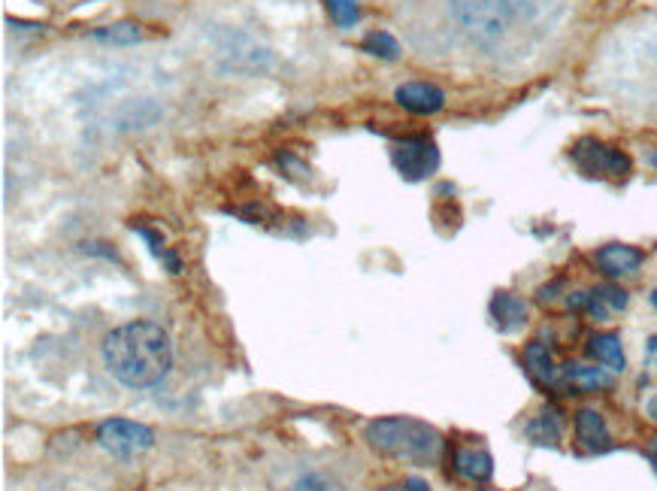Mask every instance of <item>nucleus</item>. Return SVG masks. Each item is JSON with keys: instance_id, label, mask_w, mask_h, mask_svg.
Returning a JSON list of instances; mask_svg holds the SVG:
<instances>
[{"instance_id": "nucleus-20", "label": "nucleus", "mask_w": 657, "mask_h": 491, "mask_svg": "<svg viewBox=\"0 0 657 491\" xmlns=\"http://www.w3.org/2000/svg\"><path fill=\"white\" fill-rule=\"evenodd\" d=\"M594 291L606 301V307H609L612 313H618V310H624V307L630 304V294L621 291V288H615V285H600V288H594Z\"/></svg>"}, {"instance_id": "nucleus-5", "label": "nucleus", "mask_w": 657, "mask_h": 491, "mask_svg": "<svg viewBox=\"0 0 657 491\" xmlns=\"http://www.w3.org/2000/svg\"><path fill=\"white\" fill-rule=\"evenodd\" d=\"M391 161L397 173L409 182L427 179L436 167H440V149L427 137H406L391 146Z\"/></svg>"}, {"instance_id": "nucleus-19", "label": "nucleus", "mask_w": 657, "mask_h": 491, "mask_svg": "<svg viewBox=\"0 0 657 491\" xmlns=\"http://www.w3.org/2000/svg\"><path fill=\"white\" fill-rule=\"evenodd\" d=\"M291 491H343V485L334 482L331 476H324V473H306L294 482Z\"/></svg>"}, {"instance_id": "nucleus-17", "label": "nucleus", "mask_w": 657, "mask_h": 491, "mask_svg": "<svg viewBox=\"0 0 657 491\" xmlns=\"http://www.w3.org/2000/svg\"><path fill=\"white\" fill-rule=\"evenodd\" d=\"M91 37H94V40H106V43H137L143 34H140L137 25H131V22H119V25H109V28H97V31H91Z\"/></svg>"}, {"instance_id": "nucleus-7", "label": "nucleus", "mask_w": 657, "mask_h": 491, "mask_svg": "<svg viewBox=\"0 0 657 491\" xmlns=\"http://www.w3.org/2000/svg\"><path fill=\"white\" fill-rule=\"evenodd\" d=\"M394 97H397V104L403 110H409L415 116H433V113H440L446 107L443 88H436L430 82H406L394 91Z\"/></svg>"}, {"instance_id": "nucleus-13", "label": "nucleus", "mask_w": 657, "mask_h": 491, "mask_svg": "<svg viewBox=\"0 0 657 491\" xmlns=\"http://www.w3.org/2000/svg\"><path fill=\"white\" fill-rule=\"evenodd\" d=\"M524 364H527V373H530L536 382H542V385L558 382V373H561V370L555 367V358H552L549 346L530 343V346L524 349Z\"/></svg>"}, {"instance_id": "nucleus-12", "label": "nucleus", "mask_w": 657, "mask_h": 491, "mask_svg": "<svg viewBox=\"0 0 657 491\" xmlns=\"http://www.w3.org/2000/svg\"><path fill=\"white\" fill-rule=\"evenodd\" d=\"M455 470H458L461 479L482 485V482L491 479L494 461H491V455H488L485 449H458V452H455Z\"/></svg>"}, {"instance_id": "nucleus-15", "label": "nucleus", "mask_w": 657, "mask_h": 491, "mask_svg": "<svg viewBox=\"0 0 657 491\" xmlns=\"http://www.w3.org/2000/svg\"><path fill=\"white\" fill-rule=\"evenodd\" d=\"M527 437L536 440V443H545V446H558V437H561V413L558 410H542L530 425H527Z\"/></svg>"}, {"instance_id": "nucleus-2", "label": "nucleus", "mask_w": 657, "mask_h": 491, "mask_svg": "<svg viewBox=\"0 0 657 491\" xmlns=\"http://www.w3.org/2000/svg\"><path fill=\"white\" fill-rule=\"evenodd\" d=\"M364 440L379 455L409 461V464H433L443 452V437L436 428L418 419L394 416V419H376L367 425Z\"/></svg>"}, {"instance_id": "nucleus-1", "label": "nucleus", "mask_w": 657, "mask_h": 491, "mask_svg": "<svg viewBox=\"0 0 657 491\" xmlns=\"http://www.w3.org/2000/svg\"><path fill=\"white\" fill-rule=\"evenodd\" d=\"M103 364L122 385L149 388L158 385L170 364L173 346L161 325L155 322H128L109 331L103 340Z\"/></svg>"}, {"instance_id": "nucleus-11", "label": "nucleus", "mask_w": 657, "mask_h": 491, "mask_svg": "<svg viewBox=\"0 0 657 491\" xmlns=\"http://www.w3.org/2000/svg\"><path fill=\"white\" fill-rule=\"evenodd\" d=\"M491 319L500 331L509 334V331L524 325L527 304L521 298H515V294H509V291H500V294H494V301H491Z\"/></svg>"}, {"instance_id": "nucleus-23", "label": "nucleus", "mask_w": 657, "mask_h": 491, "mask_svg": "<svg viewBox=\"0 0 657 491\" xmlns=\"http://www.w3.org/2000/svg\"><path fill=\"white\" fill-rule=\"evenodd\" d=\"M645 413H648V419H651V422H657V395H654V398L648 401V407H645Z\"/></svg>"}, {"instance_id": "nucleus-22", "label": "nucleus", "mask_w": 657, "mask_h": 491, "mask_svg": "<svg viewBox=\"0 0 657 491\" xmlns=\"http://www.w3.org/2000/svg\"><path fill=\"white\" fill-rule=\"evenodd\" d=\"M403 485H406V491H430V485L424 479H418V476H409Z\"/></svg>"}, {"instance_id": "nucleus-25", "label": "nucleus", "mask_w": 657, "mask_h": 491, "mask_svg": "<svg viewBox=\"0 0 657 491\" xmlns=\"http://www.w3.org/2000/svg\"><path fill=\"white\" fill-rule=\"evenodd\" d=\"M648 458H651V467H654V473H657V449H654V452H651Z\"/></svg>"}, {"instance_id": "nucleus-27", "label": "nucleus", "mask_w": 657, "mask_h": 491, "mask_svg": "<svg viewBox=\"0 0 657 491\" xmlns=\"http://www.w3.org/2000/svg\"><path fill=\"white\" fill-rule=\"evenodd\" d=\"M651 161H654V164H657V155H651Z\"/></svg>"}, {"instance_id": "nucleus-8", "label": "nucleus", "mask_w": 657, "mask_h": 491, "mask_svg": "<svg viewBox=\"0 0 657 491\" xmlns=\"http://www.w3.org/2000/svg\"><path fill=\"white\" fill-rule=\"evenodd\" d=\"M558 382H564L567 388L579 391V395H588V391H603L615 385V376L609 373V367H591V364H567L558 373Z\"/></svg>"}, {"instance_id": "nucleus-24", "label": "nucleus", "mask_w": 657, "mask_h": 491, "mask_svg": "<svg viewBox=\"0 0 657 491\" xmlns=\"http://www.w3.org/2000/svg\"><path fill=\"white\" fill-rule=\"evenodd\" d=\"M379 491H406V485H385V488H379Z\"/></svg>"}, {"instance_id": "nucleus-18", "label": "nucleus", "mask_w": 657, "mask_h": 491, "mask_svg": "<svg viewBox=\"0 0 657 491\" xmlns=\"http://www.w3.org/2000/svg\"><path fill=\"white\" fill-rule=\"evenodd\" d=\"M327 10H331L334 22H337L340 28H352V25L358 22V16H361L358 0H327Z\"/></svg>"}, {"instance_id": "nucleus-3", "label": "nucleus", "mask_w": 657, "mask_h": 491, "mask_svg": "<svg viewBox=\"0 0 657 491\" xmlns=\"http://www.w3.org/2000/svg\"><path fill=\"white\" fill-rule=\"evenodd\" d=\"M458 28L476 43H494L512 25V0H449Z\"/></svg>"}, {"instance_id": "nucleus-26", "label": "nucleus", "mask_w": 657, "mask_h": 491, "mask_svg": "<svg viewBox=\"0 0 657 491\" xmlns=\"http://www.w3.org/2000/svg\"><path fill=\"white\" fill-rule=\"evenodd\" d=\"M651 304L657 307V291H651Z\"/></svg>"}, {"instance_id": "nucleus-9", "label": "nucleus", "mask_w": 657, "mask_h": 491, "mask_svg": "<svg viewBox=\"0 0 657 491\" xmlns=\"http://www.w3.org/2000/svg\"><path fill=\"white\" fill-rule=\"evenodd\" d=\"M576 437H579V446L591 455L597 452H606L612 449V437H609V428L603 422V416L591 407L579 410L576 413Z\"/></svg>"}, {"instance_id": "nucleus-6", "label": "nucleus", "mask_w": 657, "mask_h": 491, "mask_svg": "<svg viewBox=\"0 0 657 491\" xmlns=\"http://www.w3.org/2000/svg\"><path fill=\"white\" fill-rule=\"evenodd\" d=\"M573 161L588 176H615L624 179L630 173V158L621 149H612L600 140H579L573 146Z\"/></svg>"}, {"instance_id": "nucleus-14", "label": "nucleus", "mask_w": 657, "mask_h": 491, "mask_svg": "<svg viewBox=\"0 0 657 491\" xmlns=\"http://www.w3.org/2000/svg\"><path fill=\"white\" fill-rule=\"evenodd\" d=\"M588 352H591L603 367H609L612 373H621V370L627 367L621 340H618L615 334H594L591 343H588Z\"/></svg>"}, {"instance_id": "nucleus-10", "label": "nucleus", "mask_w": 657, "mask_h": 491, "mask_svg": "<svg viewBox=\"0 0 657 491\" xmlns=\"http://www.w3.org/2000/svg\"><path fill=\"white\" fill-rule=\"evenodd\" d=\"M597 267L606 273V276H627V273H636L639 264H642V252L636 246H624V243H612V246H603L597 255H594Z\"/></svg>"}, {"instance_id": "nucleus-21", "label": "nucleus", "mask_w": 657, "mask_h": 491, "mask_svg": "<svg viewBox=\"0 0 657 491\" xmlns=\"http://www.w3.org/2000/svg\"><path fill=\"white\" fill-rule=\"evenodd\" d=\"M645 361H648V367H654V373H657V334L648 340V346H645Z\"/></svg>"}, {"instance_id": "nucleus-16", "label": "nucleus", "mask_w": 657, "mask_h": 491, "mask_svg": "<svg viewBox=\"0 0 657 491\" xmlns=\"http://www.w3.org/2000/svg\"><path fill=\"white\" fill-rule=\"evenodd\" d=\"M361 46H364V52L379 55V58H385V61H394V58L400 55L397 40H394L391 34H385V31H373V34H367Z\"/></svg>"}, {"instance_id": "nucleus-4", "label": "nucleus", "mask_w": 657, "mask_h": 491, "mask_svg": "<svg viewBox=\"0 0 657 491\" xmlns=\"http://www.w3.org/2000/svg\"><path fill=\"white\" fill-rule=\"evenodd\" d=\"M97 443L116 458H137L143 452H149L155 446V434L152 428L131 422V419H109L97 428Z\"/></svg>"}]
</instances>
